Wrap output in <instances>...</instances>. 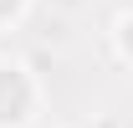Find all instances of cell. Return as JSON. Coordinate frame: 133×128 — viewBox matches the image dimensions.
Masks as SVG:
<instances>
[{
    "mask_svg": "<svg viewBox=\"0 0 133 128\" xmlns=\"http://www.w3.org/2000/svg\"><path fill=\"white\" fill-rule=\"evenodd\" d=\"M31 10V0H0V31H16Z\"/></svg>",
    "mask_w": 133,
    "mask_h": 128,
    "instance_id": "obj_3",
    "label": "cell"
},
{
    "mask_svg": "<svg viewBox=\"0 0 133 128\" xmlns=\"http://www.w3.org/2000/svg\"><path fill=\"white\" fill-rule=\"evenodd\" d=\"M56 10H77V5H87V0H51Z\"/></svg>",
    "mask_w": 133,
    "mask_h": 128,
    "instance_id": "obj_4",
    "label": "cell"
},
{
    "mask_svg": "<svg viewBox=\"0 0 133 128\" xmlns=\"http://www.w3.org/2000/svg\"><path fill=\"white\" fill-rule=\"evenodd\" d=\"M113 56L123 67H133V10H123V16L113 21Z\"/></svg>",
    "mask_w": 133,
    "mask_h": 128,
    "instance_id": "obj_2",
    "label": "cell"
},
{
    "mask_svg": "<svg viewBox=\"0 0 133 128\" xmlns=\"http://www.w3.org/2000/svg\"><path fill=\"white\" fill-rule=\"evenodd\" d=\"M41 113V82L21 56H0V128H31Z\"/></svg>",
    "mask_w": 133,
    "mask_h": 128,
    "instance_id": "obj_1",
    "label": "cell"
}]
</instances>
